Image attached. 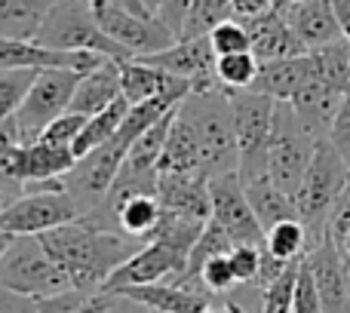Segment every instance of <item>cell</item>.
<instances>
[{"instance_id": "obj_35", "label": "cell", "mask_w": 350, "mask_h": 313, "mask_svg": "<svg viewBox=\"0 0 350 313\" xmlns=\"http://www.w3.org/2000/svg\"><path fill=\"white\" fill-rule=\"evenodd\" d=\"M292 310L298 313H317L323 310V298L320 289H317V280L310 264L301 258V267H298V283H295V298H292Z\"/></svg>"}, {"instance_id": "obj_36", "label": "cell", "mask_w": 350, "mask_h": 313, "mask_svg": "<svg viewBox=\"0 0 350 313\" xmlns=\"http://www.w3.org/2000/svg\"><path fill=\"white\" fill-rule=\"evenodd\" d=\"M83 123H86V114H77V111L68 108L65 114H59L46 129H43L40 139L53 141V145H68V148H74V141H77V135H80V129H83Z\"/></svg>"}, {"instance_id": "obj_16", "label": "cell", "mask_w": 350, "mask_h": 313, "mask_svg": "<svg viewBox=\"0 0 350 313\" xmlns=\"http://www.w3.org/2000/svg\"><path fill=\"white\" fill-rule=\"evenodd\" d=\"M249 28V40H252V53L258 62H277L289 59V55L308 53L301 37L289 25L283 10H267L255 18H243Z\"/></svg>"}, {"instance_id": "obj_28", "label": "cell", "mask_w": 350, "mask_h": 313, "mask_svg": "<svg viewBox=\"0 0 350 313\" xmlns=\"http://www.w3.org/2000/svg\"><path fill=\"white\" fill-rule=\"evenodd\" d=\"M126 111H129V102L120 96L117 102H111L108 108L98 111V114L86 117L83 129H80L77 141H74V154L80 156V154H86V151H92V148H98V145H105V141L114 139V135L120 133V126H123Z\"/></svg>"}, {"instance_id": "obj_11", "label": "cell", "mask_w": 350, "mask_h": 313, "mask_svg": "<svg viewBox=\"0 0 350 313\" xmlns=\"http://www.w3.org/2000/svg\"><path fill=\"white\" fill-rule=\"evenodd\" d=\"M96 16L102 22V28L126 49L133 59H142V55L160 53V49L172 46L178 37L172 34V28L157 16V12H133L123 10L117 3H102L96 6Z\"/></svg>"}, {"instance_id": "obj_13", "label": "cell", "mask_w": 350, "mask_h": 313, "mask_svg": "<svg viewBox=\"0 0 350 313\" xmlns=\"http://www.w3.org/2000/svg\"><path fill=\"white\" fill-rule=\"evenodd\" d=\"M142 59L175 74V77L187 80L191 90H212V86H221L218 83V74H215L218 53H215V46H212L209 34L178 37L172 46L160 49V53H151V55H142Z\"/></svg>"}, {"instance_id": "obj_47", "label": "cell", "mask_w": 350, "mask_h": 313, "mask_svg": "<svg viewBox=\"0 0 350 313\" xmlns=\"http://www.w3.org/2000/svg\"><path fill=\"white\" fill-rule=\"evenodd\" d=\"M0 203H6V197H3V193H0Z\"/></svg>"}, {"instance_id": "obj_1", "label": "cell", "mask_w": 350, "mask_h": 313, "mask_svg": "<svg viewBox=\"0 0 350 313\" xmlns=\"http://www.w3.org/2000/svg\"><path fill=\"white\" fill-rule=\"evenodd\" d=\"M37 236L62 264V271L71 277L74 289L90 292V295L102 289L105 280L129 255H135L145 246V240H139V236L102 228V224L90 221V218H74V221L59 224L53 230H43Z\"/></svg>"}, {"instance_id": "obj_8", "label": "cell", "mask_w": 350, "mask_h": 313, "mask_svg": "<svg viewBox=\"0 0 350 313\" xmlns=\"http://www.w3.org/2000/svg\"><path fill=\"white\" fill-rule=\"evenodd\" d=\"M80 77H83V74L74 71V68H40V71H37L22 108L12 114L25 145L37 141L43 135V129H46L55 117L71 108V98H74V90H77Z\"/></svg>"}, {"instance_id": "obj_4", "label": "cell", "mask_w": 350, "mask_h": 313, "mask_svg": "<svg viewBox=\"0 0 350 313\" xmlns=\"http://www.w3.org/2000/svg\"><path fill=\"white\" fill-rule=\"evenodd\" d=\"M350 185V166L345 163V156L335 151V145L329 139H320L310 160L308 172L301 178V187L295 193V206H298V218L304 221L310 236V249L329 236V215H332L338 197L347 191Z\"/></svg>"}, {"instance_id": "obj_17", "label": "cell", "mask_w": 350, "mask_h": 313, "mask_svg": "<svg viewBox=\"0 0 350 313\" xmlns=\"http://www.w3.org/2000/svg\"><path fill=\"white\" fill-rule=\"evenodd\" d=\"M108 292H123L133 298L142 310L154 313H200V310H215V301L203 292L185 289V286L172 283V280H157V283H139V286H123V289H108Z\"/></svg>"}, {"instance_id": "obj_15", "label": "cell", "mask_w": 350, "mask_h": 313, "mask_svg": "<svg viewBox=\"0 0 350 313\" xmlns=\"http://www.w3.org/2000/svg\"><path fill=\"white\" fill-rule=\"evenodd\" d=\"M157 197L163 209L172 215H185L193 221H209L212 218L209 175L203 172H160Z\"/></svg>"}, {"instance_id": "obj_43", "label": "cell", "mask_w": 350, "mask_h": 313, "mask_svg": "<svg viewBox=\"0 0 350 313\" xmlns=\"http://www.w3.org/2000/svg\"><path fill=\"white\" fill-rule=\"evenodd\" d=\"M335 243H338V249H341V252H345V258L350 261V230H347V234H341Z\"/></svg>"}, {"instance_id": "obj_33", "label": "cell", "mask_w": 350, "mask_h": 313, "mask_svg": "<svg viewBox=\"0 0 350 313\" xmlns=\"http://www.w3.org/2000/svg\"><path fill=\"white\" fill-rule=\"evenodd\" d=\"M301 258H304V255H301ZM301 258L289 261V264H286V271L265 289L261 310H271V313L292 310V298H295V283H298V267H301Z\"/></svg>"}, {"instance_id": "obj_44", "label": "cell", "mask_w": 350, "mask_h": 313, "mask_svg": "<svg viewBox=\"0 0 350 313\" xmlns=\"http://www.w3.org/2000/svg\"><path fill=\"white\" fill-rule=\"evenodd\" d=\"M271 3H273V10H286V6H289L292 0H271Z\"/></svg>"}, {"instance_id": "obj_2", "label": "cell", "mask_w": 350, "mask_h": 313, "mask_svg": "<svg viewBox=\"0 0 350 313\" xmlns=\"http://www.w3.org/2000/svg\"><path fill=\"white\" fill-rule=\"evenodd\" d=\"M0 286L37 301L40 310H90V292L74 289L37 234H16L0 258Z\"/></svg>"}, {"instance_id": "obj_34", "label": "cell", "mask_w": 350, "mask_h": 313, "mask_svg": "<svg viewBox=\"0 0 350 313\" xmlns=\"http://www.w3.org/2000/svg\"><path fill=\"white\" fill-rule=\"evenodd\" d=\"M212 37V46H215L218 55H228V53H243V49H252V40H249V28L243 18L230 16L224 22H218L215 28L209 31Z\"/></svg>"}, {"instance_id": "obj_31", "label": "cell", "mask_w": 350, "mask_h": 313, "mask_svg": "<svg viewBox=\"0 0 350 313\" xmlns=\"http://www.w3.org/2000/svg\"><path fill=\"white\" fill-rule=\"evenodd\" d=\"M40 68H0V123H6L28 96Z\"/></svg>"}, {"instance_id": "obj_39", "label": "cell", "mask_w": 350, "mask_h": 313, "mask_svg": "<svg viewBox=\"0 0 350 313\" xmlns=\"http://www.w3.org/2000/svg\"><path fill=\"white\" fill-rule=\"evenodd\" d=\"M191 6H193V0H160V3H157V16L170 25L175 37H181L187 16H191Z\"/></svg>"}, {"instance_id": "obj_7", "label": "cell", "mask_w": 350, "mask_h": 313, "mask_svg": "<svg viewBox=\"0 0 350 313\" xmlns=\"http://www.w3.org/2000/svg\"><path fill=\"white\" fill-rule=\"evenodd\" d=\"M234 105V129L240 148V178L252 181L267 172V148L273 133V111L277 98L258 90H230Z\"/></svg>"}, {"instance_id": "obj_42", "label": "cell", "mask_w": 350, "mask_h": 313, "mask_svg": "<svg viewBox=\"0 0 350 313\" xmlns=\"http://www.w3.org/2000/svg\"><path fill=\"white\" fill-rule=\"evenodd\" d=\"M0 206H3V203H0ZM12 236H16V234H10V230H6L3 224H0V258H3V252H6V246H10Z\"/></svg>"}, {"instance_id": "obj_38", "label": "cell", "mask_w": 350, "mask_h": 313, "mask_svg": "<svg viewBox=\"0 0 350 313\" xmlns=\"http://www.w3.org/2000/svg\"><path fill=\"white\" fill-rule=\"evenodd\" d=\"M326 139L332 141L335 151L345 156V163L350 166V92H345V98H341V108H338V114H335L332 129H329Z\"/></svg>"}, {"instance_id": "obj_5", "label": "cell", "mask_w": 350, "mask_h": 313, "mask_svg": "<svg viewBox=\"0 0 350 313\" xmlns=\"http://www.w3.org/2000/svg\"><path fill=\"white\" fill-rule=\"evenodd\" d=\"M34 40L49 49H83V53H98L117 62L133 59L102 28V22L96 16V6L90 0H55Z\"/></svg>"}, {"instance_id": "obj_14", "label": "cell", "mask_w": 350, "mask_h": 313, "mask_svg": "<svg viewBox=\"0 0 350 313\" xmlns=\"http://www.w3.org/2000/svg\"><path fill=\"white\" fill-rule=\"evenodd\" d=\"M304 261L314 271L323 310H350V261L338 249V243L332 236H323L314 249H308Z\"/></svg>"}, {"instance_id": "obj_12", "label": "cell", "mask_w": 350, "mask_h": 313, "mask_svg": "<svg viewBox=\"0 0 350 313\" xmlns=\"http://www.w3.org/2000/svg\"><path fill=\"white\" fill-rule=\"evenodd\" d=\"M212 193V218L234 236L237 243H255L265 246L267 230L261 228L258 215H255L252 203H249L246 185H243L240 172H218L209 178Z\"/></svg>"}, {"instance_id": "obj_18", "label": "cell", "mask_w": 350, "mask_h": 313, "mask_svg": "<svg viewBox=\"0 0 350 313\" xmlns=\"http://www.w3.org/2000/svg\"><path fill=\"white\" fill-rule=\"evenodd\" d=\"M283 12L289 18V25L295 28V34L301 37V43L308 46V53L345 37L332 0H292Z\"/></svg>"}, {"instance_id": "obj_3", "label": "cell", "mask_w": 350, "mask_h": 313, "mask_svg": "<svg viewBox=\"0 0 350 313\" xmlns=\"http://www.w3.org/2000/svg\"><path fill=\"white\" fill-rule=\"evenodd\" d=\"M191 123L197 126L200 145H203V169L206 175L240 172V148H237L234 129V105L230 90L212 86V90H191L178 105Z\"/></svg>"}, {"instance_id": "obj_26", "label": "cell", "mask_w": 350, "mask_h": 313, "mask_svg": "<svg viewBox=\"0 0 350 313\" xmlns=\"http://www.w3.org/2000/svg\"><path fill=\"white\" fill-rule=\"evenodd\" d=\"M77 163V154L68 145H53L46 139H37L25 145V181L62 178Z\"/></svg>"}, {"instance_id": "obj_30", "label": "cell", "mask_w": 350, "mask_h": 313, "mask_svg": "<svg viewBox=\"0 0 350 313\" xmlns=\"http://www.w3.org/2000/svg\"><path fill=\"white\" fill-rule=\"evenodd\" d=\"M258 68L261 62L255 59L252 49H243V53H228V55H218L215 59V74H218V83L224 90H249L258 77Z\"/></svg>"}, {"instance_id": "obj_10", "label": "cell", "mask_w": 350, "mask_h": 313, "mask_svg": "<svg viewBox=\"0 0 350 313\" xmlns=\"http://www.w3.org/2000/svg\"><path fill=\"white\" fill-rule=\"evenodd\" d=\"M80 215L83 212H80L77 200L68 193V187L25 191L0 206V224L10 234H43V230H53Z\"/></svg>"}, {"instance_id": "obj_40", "label": "cell", "mask_w": 350, "mask_h": 313, "mask_svg": "<svg viewBox=\"0 0 350 313\" xmlns=\"http://www.w3.org/2000/svg\"><path fill=\"white\" fill-rule=\"evenodd\" d=\"M230 3H234L237 18H255V16H261V12L273 10L271 0H230Z\"/></svg>"}, {"instance_id": "obj_9", "label": "cell", "mask_w": 350, "mask_h": 313, "mask_svg": "<svg viewBox=\"0 0 350 313\" xmlns=\"http://www.w3.org/2000/svg\"><path fill=\"white\" fill-rule=\"evenodd\" d=\"M126 151H129V141H123L120 135H114V139L105 141V145L80 154L77 163L62 175L68 193L77 200V206H80L83 215H92V212L102 206V200L108 197L111 185H114L117 172H120V166H123Z\"/></svg>"}, {"instance_id": "obj_32", "label": "cell", "mask_w": 350, "mask_h": 313, "mask_svg": "<svg viewBox=\"0 0 350 313\" xmlns=\"http://www.w3.org/2000/svg\"><path fill=\"white\" fill-rule=\"evenodd\" d=\"M230 16H234V3H230V0H193L181 37L209 34L218 22H224V18H230Z\"/></svg>"}, {"instance_id": "obj_19", "label": "cell", "mask_w": 350, "mask_h": 313, "mask_svg": "<svg viewBox=\"0 0 350 313\" xmlns=\"http://www.w3.org/2000/svg\"><path fill=\"white\" fill-rule=\"evenodd\" d=\"M120 92L129 105H135V102H145V98L166 96V92H185L187 96L191 83L145 59H126L120 62Z\"/></svg>"}, {"instance_id": "obj_6", "label": "cell", "mask_w": 350, "mask_h": 313, "mask_svg": "<svg viewBox=\"0 0 350 313\" xmlns=\"http://www.w3.org/2000/svg\"><path fill=\"white\" fill-rule=\"evenodd\" d=\"M317 145H320V135H314L304 126V120L295 114V108L286 98H277L271 148H267V172L292 197L301 187V178L308 172L310 160H314Z\"/></svg>"}, {"instance_id": "obj_29", "label": "cell", "mask_w": 350, "mask_h": 313, "mask_svg": "<svg viewBox=\"0 0 350 313\" xmlns=\"http://www.w3.org/2000/svg\"><path fill=\"white\" fill-rule=\"evenodd\" d=\"M265 249L267 252H273L277 258H283V261H292V258L308 255L310 236H308L304 221L301 218H283V221H277L273 228H267Z\"/></svg>"}, {"instance_id": "obj_25", "label": "cell", "mask_w": 350, "mask_h": 313, "mask_svg": "<svg viewBox=\"0 0 350 313\" xmlns=\"http://www.w3.org/2000/svg\"><path fill=\"white\" fill-rule=\"evenodd\" d=\"M55 0H0V37L34 40Z\"/></svg>"}, {"instance_id": "obj_27", "label": "cell", "mask_w": 350, "mask_h": 313, "mask_svg": "<svg viewBox=\"0 0 350 313\" xmlns=\"http://www.w3.org/2000/svg\"><path fill=\"white\" fill-rule=\"evenodd\" d=\"M25 185V141L18 135L16 117L0 123V193L6 200L18 197Z\"/></svg>"}, {"instance_id": "obj_46", "label": "cell", "mask_w": 350, "mask_h": 313, "mask_svg": "<svg viewBox=\"0 0 350 313\" xmlns=\"http://www.w3.org/2000/svg\"><path fill=\"white\" fill-rule=\"evenodd\" d=\"M90 3L92 6H102V3H108V0H90Z\"/></svg>"}, {"instance_id": "obj_23", "label": "cell", "mask_w": 350, "mask_h": 313, "mask_svg": "<svg viewBox=\"0 0 350 313\" xmlns=\"http://www.w3.org/2000/svg\"><path fill=\"white\" fill-rule=\"evenodd\" d=\"M123 92H120V62L108 59L105 65L92 68L80 77L77 90H74V98H71V111L77 114H98L102 108H108L111 102H117Z\"/></svg>"}, {"instance_id": "obj_22", "label": "cell", "mask_w": 350, "mask_h": 313, "mask_svg": "<svg viewBox=\"0 0 350 313\" xmlns=\"http://www.w3.org/2000/svg\"><path fill=\"white\" fill-rule=\"evenodd\" d=\"M160 172H203V145H200L197 126L185 111H175L170 135H166L163 154H160Z\"/></svg>"}, {"instance_id": "obj_24", "label": "cell", "mask_w": 350, "mask_h": 313, "mask_svg": "<svg viewBox=\"0 0 350 313\" xmlns=\"http://www.w3.org/2000/svg\"><path fill=\"white\" fill-rule=\"evenodd\" d=\"M246 185V193H249V203H252L255 215H258L261 228H273L277 221L283 218H298V206H295V197L286 193L271 175H258L252 181H243Z\"/></svg>"}, {"instance_id": "obj_21", "label": "cell", "mask_w": 350, "mask_h": 313, "mask_svg": "<svg viewBox=\"0 0 350 313\" xmlns=\"http://www.w3.org/2000/svg\"><path fill=\"white\" fill-rule=\"evenodd\" d=\"M314 77H317L314 59H310V53H301V55H289V59H277V62H261L258 77H255V83L249 90L267 92L273 98H292Z\"/></svg>"}, {"instance_id": "obj_37", "label": "cell", "mask_w": 350, "mask_h": 313, "mask_svg": "<svg viewBox=\"0 0 350 313\" xmlns=\"http://www.w3.org/2000/svg\"><path fill=\"white\" fill-rule=\"evenodd\" d=\"M230 264H234V273L240 283H255L261 271V246H255V243H237L230 249Z\"/></svg>"}, {"instance_id": "obj_20", "label": "cell", "mask_w": 350, "mask_h": 313, "mask_svg": "<svg viewBox=\"0 0 350 313\" xmlns=\"http://www.w3.org/2000/svg\"><path fill=\"white\" fill-rule=\"evenodd\" d=\"M341 98H345V92H338L335 86H329L326 80L314 77L310 83H304L292 98H286V102L295 108V114L301 117L304 126H308L310 133L320 135V139H326L329 129H332L335 114H338V108H341Z\"/></svg>"}, {"instance_id": "obj_45", "label": "cell", "mask_w": 350, "mask_h": 313, "mask_svg": "<svg viewBox=\"0 0 350 313\" xmlns=\"http://www.w3.org/2000/svg\"><path fill=\"white\" fill-rule=\"evenodd\" d=\"M145 3H148V10H151V12H157V3H160V0H145Z\"/></svg>"}, {"instance_id": "obj_41", "label": "cell", "mask_w": 350, "mask_h": 313, "mask_svg": "<svg viewBox=\"0 0 350 313\" xmlns=\"http://www.w3.org/2000/svg\"><path fill=\"white\" fill-rule=\"evenodd\" d=\"M335 6V16H338V25L345 31V37L350 40V0H332Z\"/></svg>"}]
</instances>
